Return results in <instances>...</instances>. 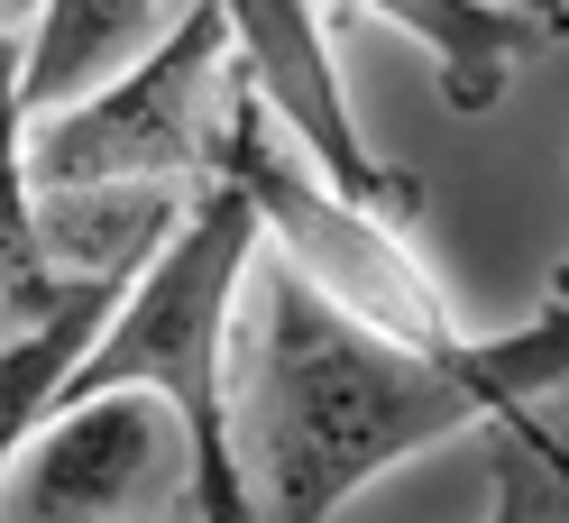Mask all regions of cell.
Instances as JSON below:
<instances>
[{
  "instance_id": "obj_1",
  "label": "cell",
  "mask_w": 569,
  "mask_h": 523,
  "mask_svg": "<svg viewBox=\"0 0 569 523\" xmlns=\"http://www.w3.org/2000/svg\"><path fill=\"white\" fill-rule=\"evenodd\" d=\"M496 413L459 368L359 331L284 258L258 266V322L239 312V460L258 523H331L359 486Z\"/></svg>"
},
{
  "instance_id": "obj_2",
  "label": "cell",
  "mask_w": 569,
  "mask_h": 523,
  "mask_svg": "<svg viewBox=\"0 0 569 523\" xmlns=\"http://www.w3.org/2000/svg\"><path fill=\"white\" fill-rule=\"evenodd\" d=\"M267 221L230 174H211L193 193V221L166 239V258L138 275V294L120 312V331L92 349V368L74 376V395L148 386L184 413L193 432V514L202 523H258V486L239 460V285L258 275ZM64 395V404H74Z\"/></svg>"
},
{
  "instance_id": "obj_3",
  "label": "cell",
  "mask_w": 569,
  "mask_h": 523,
  "mask_svg": "<svg viewBox=\"0 0 569 523\" xmlns=\"http://www.w3.org/2000/svg\"><path fill=\"white\" fill-rule=\"evenodd\" d=\"M221 174L258 202L267 249L295 266L331 312H349L359 331L396 340V349H413V359H432V368H459L478 349L469 322H459V303H450V285L422 266V249L405 239L413 221H386V212H368V202H349L331 174L284 138V120L248 83H239V111H230Z\"/></svg>"
},
{
  "instance_id": "obj_4",
  "label": "cell",
  "mask_w": 569,
  "mask_h": 523,
  "mask_svg": "<svg viewBox=\"0 0 569 523\" xmlns=\"http://www.w3.org/2000/svg\"><path fill=\"white\" fill-rule=\"evenodd\" d=\"M230 64H239L230 10L202 0V10L174 19V38L157 56H138L120 83L64 101L47 120H19V174L38 193H64V184H174V193H202L211 174H221L230 111H239Z\"/></svg>"
},
{
  "instance_id": "obj_5",
  "label": "cell",
  "mask_w": 569,
  "mask_h": 523,
  "mask_svg": "<svg viewBox=\"0 0 569 523\" xmlns=\"http://www.w3.org/2000/svg\"><path fill=\"white\" fill-rule=\"evenodd\" d=\"M193 432L184 413L148 386L74 395L28 441H10V486L0 523H157L193 505Z\"/></svg>"
},
{
  "instance_id": "obj_6",
  "label": "cell",
  "mask_w": 569,
  "mask_h": 523,
  "mask_svg": "<svg viewBox=\"0 0 569 523\" xmlns=\"http://www.w3.org/2000/svg\"><path fill=\"white\" fill-rule=\"evenodd\" d=\"M221 10H230V38H239V74L284 120V138H295L349 202H368L386 221H413L422 212V174L386 165L368 148L359 111H349V83H340V56H331L322 0H221Z\"/></svg>"
},
{
  "instance_id": "obj_7",
  "label": "cell",
  "mask_w": 569,
  "mask_h": 523,
  "mask_svg": "<svg viewBox=\"0 0 569 523\" xmlns=\"http://www.w3.org/2000/svg\"><path fill=\"white\" fill-rule=\"evenodd\" d=\"M166 38V0H38L28 28H10V120H47L64 101L120 83Z\"/></svg>"
},
{
  "instance_id": "obj_8",
  "label": "cell",
  "mask_w": 569,
  "mask_h": 523,
  "mask_svg": "<svg viewBox=\"0 0 569 523\" xmlns=\"http://www.w3.org/2000/svg\"><path fill=\"white\" fill-rule=\"evenodd\" d=\"M349 10L405 28V38L432 56L441 101H450V111H469V120L506 101V74H515L532 47H551V28L532 19V10H487V0H349Z\"/></svg>"
},
{
  "instance_id": "obj_9",
  "label": "cell",
  "mask_w": 569,
  "mask_h": 523,
  "mask_svg": "<svg viewBox=\"0 0 569 523\" xmlns=\"http://www.w3.org/2000/svg\"><path fill=\"white\" fill-rule=\"evenodd\" d=\"M487 523H569V441L542 413L487 423Z\"/></svg>"
},
{
  "instance_id": "obj_10",
  "label": "cell",
  "mask_w": 569,
  "mask_h": 523,
  "mask_svg": "<svg viewBox=\"0 0 569 523\" xmlns=\"http://www.w3.org/2000/svg\"><path fill=\"white\" fill-rule=\"evenodd\" d=\"M515 10H532V19L551 28V38H560V28H569V0H515Z\"/></svg>"
},
{
  "instance_id": "obj_11",
  "label": "cell",
  "mask_w": 569,
  "mask_h": 523,
  "mask_svg": "<svg viewBox=\"0 0 569 523\" xmlns=\"http://www.w3.org/2000/svg\"><path fill=\"white\" fill-rule=\"evenodd\" d=\"M28 10H38V0H10V19H19V28H28Z\"/></svg>"
}]
</instances>
